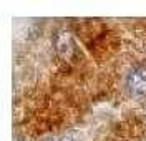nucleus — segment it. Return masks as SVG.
<instances>
[{"label": "nucleus", "instance_id": "1", "mask_svg": "<svg viewBox=\"0 0 146 141\" xmlns=\"http://www.w3.org/2000/svg\"><path fill=\"white\" fill-rule=\"evenodd\" d=\"M126 90L129 91V95H133L136 98L146 96V66L138 65L128 73Z\"/></svg>", "mask_w": 146, "mask_h": 141}]
</instances>
